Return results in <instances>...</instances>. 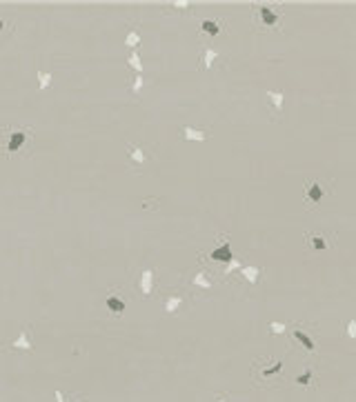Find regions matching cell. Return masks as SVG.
Listing matches in <instances>:
<instances>
[{"instance_id": "obj_1", "label": "cell", "mask_w": 356, "mask_h": 402, "mask_svg": "<svg viewBox=\"0 0 356 402\" xmlns=\"http://www.w3.org/2000/svg\"><path fill=\"white\" fill-rule=\"evenodd\" d=\"M334 191V182L330 178H319V176H309L303 182V200L307 205V209H314L316 205H321V200H325L327 196H332Z\"/></svg>"}, {"instance_id": "obj_2", "label": "cell", "mask_w": 356, "mask_h": 402, "mask_svg": "<svg viewBox=\"0 0 356 402\" xmlns=\"http://www.w3.org/2000/svg\"><path fill=\"white\" fill-rule=\"evenodd\" d=\"M254 22L260 29H281L283 11L270 3H254Z\"/></svg>"}, {"instance_id": "obj_3", "label": "cell", "mask_w": 356, "mask_h": 402, "mask_svg": "<svg viewBox=\"0 0 356 402\" xmlns=\"http://www.w3.org/2000/svg\"><path fill=\"white\" fill-rule=\"evenodd\" d=\"M283 367H285L283 360H258V362H254V367H252V376L258 384H263L270 380V378L281 376Z\"/></svg>"}, {"instance_id": "obj_4", "label": "cell", "mask_w": 356, "mask_h": 402, "mask_svg": "<svg viewBox=\"0 0 356 402\" xmlns=\"http://www.w3.org/2000/svg\"><path fill=\"white\" fill-rule=\"evenodd\" d=\"M289 338L294 340V342H298L300 347L305 351H309V354H316V342H314V336H312V331L305 325H292V331H289Z\"/></svg>"}, {"instance_id": "obj_5", "label": "cell", "mask_w": 356, "mask_h": 402, "mask_svg": "<svg viewBox=\"0 0 356 402\" xmlns=\"http://www.w3.org/2000/svg\"><path fill=\"white\" fill-rule=\"evenodd\" d=\"M305 244H307V249H312V251H327L332 247L330 238H327L323 231H316V229L305 231Z\"/></svg>"}, {"instance_id": "obj_6", "label": "cell", "mask_w": 356, "mask_h": 402, "mask_svg": "<svg viewBox=\"0 0 356 402\" xmlns=\"http://www.w3.org/2000/svg\"><path fill=\"white\" fill-rule=\"evenodd\" d=\"M267 107L274 114V118H281V114L285 111V91H276V89H267L265 91Z\"/></svg>"}, {"instance_id": "obj_7", "label": "cell", "mask_w": 356, "mask_h": 402, "mask_svg": "<svg viewBox=\"0 0 356 402\" xmlns=\"http://www.w3.org/2000/svg\"><path fill=\"white\" fill-rule=\"evenodd\" d=\"M29 136H31L29 129H14L7 136V154L11 156V154L20 152V149L25 147L27 142H29Z\"/></svg>"}, {"instance_id": "obj_8", "label": "cell", "mask_w": 356, "mask_h": 402, "mask_svg": "<svg viewBox=\"0 0 356 402\" xmlns=\"http://www.w3.org/2000/svg\"><path fill=\"white\" fill-rule=\"evenodd\" d=\"M9 349L11 351H22V354H29V351L33 349V344H31V331L22 329L18 336H16V340H11V342H9Z\"/></svg>"}, {"instance_id": "obj_9", "label": "cell", "mask_w": 356, "mask_h": 402, "mask_svg": "<svg viewBox=\"0 0 356 402\" xmlns=\"http://www.w3.org/2000/svg\"><path fill=\"white\" fill-rule=\"evenodd\" d=\"M205 258L207 260H211V262H223V265H227V262H230L234 256H232V247H230V242H220L218 247H216L214 251H209L207 256H205Z\"/></svg>"}, {"instance_id": "obj_10", "label": "cell", "mask_w": 356, "mask_h": 402, "mask_svg": "<svg viewBox=\"0 0 356 402\" xmlns=\"http://www.w3.org/2000/svg\"><path fill=\"white\" fill-rule=\"evenodd\" d=\"M218 58H220V52H216V49H211V47H205L203 52H200V58H198L200 71L214 69V65H216V60H218Z\"/></svg>"}, {"instance_id": "obj_11", "label": "cell", "mask_w": 356, "mask_h": 402, "mask_svg": "<svg viewBox=\"0 0 356 402\" xmlns=\"http://www.w3.org/2000/svg\"><path fill=\"white\" fill-rule=\"evenodd\" d=\"M238 273L245 278V282H249L252 287H256L260 280V276H263V267L258 265H243L241 269H238Z\"/></svg>"}, {"instance_id": "obj_12", "label": "cell", "mask_w": 356, "mask_h": 402, "mask_svg": "<svg viewBox=\"0 0 356 402\" xmlns=\"http://www.w3.org/2000/svg\"><path fill=\"white\" fill-rule=\"evenodd\" d=\"M294 384H296V387H303V389H309V391H312V389L316 387V371H314V367H305L303 373L294 378Z\"/></svg>"}, {"instance_id": "obj_13", "label": "cell", "mask_w": 356, "mask_h": 402, "mask_svg": "<svg viewBox=\"0 0 356 402\" xmlns=\"http://www.w3.org/2000/svg\"><path fill=\"white\" fill-rule=\"evenodd\" d=\"M183 138H185V140H192V142H207L209 131L196 129V127H192V125H185L183 127Z\"/></svg>"}, {"instance_id": "obj_14", "label": "cell", "mask_w": 356, "mask_h": 402, "mask_svg": "<svg viewBox=\"0 0 356 402\" xmlns=\"http://www.w3.org/2000/svg\"><path fill=\"white\" fill-rule=\"evenodd\" d=\"M138 287H141V293L145 295V298L154 293V269H143Z\"/></svg>"}, {"instance_id": "obj_15", "label": "cell", "mask_w": 356, "mask_h": 402, "mask_svg": "<svg viewBox=\"0 0 356 402\" xmlns=\"http://www.w3.org/2000/svg\"><path fill=\"white\" fill-rule=\"evenodd\" d=\"M189 282H192L194 287H198V289H205V291L214 287V282H211V278L207 276V271H205V269H198L192 278H189Z\"/></svg>"}, {"instance_id": "obj_16", "label": "cell", "mask_w": 356, "mask_h": 402, "mask_svg": "<svg viewBox=\"0 0 356 402\" xmlns=\"http://www.w3.org/2000/svg\"><path fill=\"white\" fill-rule=\"evenodd\" d=\"M183 305H185V295H181V293H171L165 298V311L167 314H176Z\"/></svg>"}, {"instance_id": "obj_17", "label": "cell", "mask_w": 356, "mask_h": 402, "mask_svg": "<svg viewBox=\"0 0 356 402\" xmlns=\"http://www.w3.org/2000/svg\"><path fill=\"white\" fill-rule=\"evenodd\" d=\"M127 152H129V160L134 165H145L147 163V154L141 144H127Z\"/></svg>"}, {"instance_id": "obj_18", "label": "cell", "mask_w": 356, "mask_h": 402, "mask_svg": "<svg viewBox=\"0 0 356 402\" xmlns=\"http://www.w3.org/2000/svg\"><path fill=\"white\" fill-rule=\"evenodd\" d=\"M105 305H107L109 314H114V316H122V314H125V300H122L120 295H109V298L105 300Z\"/></svg>"}, {"instance_id": "obj_19", "label": "cell", "mask_w": 356, "mask_h": 402, "mask_svg": "<svg viewBox=\"0 0 356 402\" xmlns=\"http://www.w3.org/2000/svg\"><path fill=\"white\" fill-rule=\"evenodd\" d=\"M200 31L203 33H207V36H211V38H216V36H220V22L218 20H203L200 22Z\"/></svg>"}, {"instance_id": "obj_20", "label": "cell", "mask_w": 356, "mask_h": 402, "mask_svg": "<svg viewBox=\"0 0 356 402\" xmlns=\"http://www.w3.org/2000/svg\"><path fill=\"white\" fill-rule=\"evenodd\" d=\"M287 331H289L287 322H278V320L267 322V333H270V336H285Z\"/></svg>"}, {"instance_id": "obj_21", "label": "cell", "mask_w": 356, "mask_h": 402, "mask_svg": "<svg viewBox=\"0 0 356 402\" xmlns=\"http://www.w3.org/2000/svg\"><path fill=\"white\" fill-rule=\"evenodd\" d=\"M36 76H38V87H40V89H49V85H52V71L38 69Z\"/></svg>"}, {"instance_id": "obj_22", "label": "cell", "mask_w": 356, "mask_h": 402, "mask_svg": "<svg viewBox=\"0 0 356 402\" xmlns=\"http://www.w3.org/2000/svg\"><path fill=\"white\" fill-rule=\"evenodd\" d=\"M127 65L131 67L136 74H141L143 71V60H141V56H138V52H131L129 54V58H127Z\"/></svg>"}, {"instance_id": "obj_23", "label": "cell", "mask_w": 356, "mask_h": 402, "mask_svg": "<svg viewBox=\"0 0 356 402\" xmlns=\"http://www.w3.org/2000/svg\"><path fill=\"white\" fill-rule=\"evenodd\" d=\"M138 44H141V33H138V31H129V33H127V36H125V47L127 49H136Z\"/></svg>"}, {"instance_id": "obj_24", "label": "cell", "mask_w": 356, "mask_h": 402, "mask_svg": "<svg viewBox=\"0 0 356 402\" xmlns=\"http://www.w3.org/2000/svg\"><path fill=\"white\" fill-rule=\"evenodd\" d=\"M345 338L356 340V318H349V320L345 322Z\"/></svg>"}, {"instance_id": "obj_25", "label": "cell", "mask_w": 356, "mask_h": 402, "mask_svg": "<svg viewBox=\"0 0 356 402\" xmlns=\"http://www.w3.org/2000/svg\"><path fill=\"white\" fill-rule=\"evenodd\" d=\"M241 267H243V262H241V260L232 258V260L225 265V269H223V276H230L232 271H238V269H241Z\"/></svg>"}, {"instance_id": "obj_26", "label": "cell", "mask_w": 356, "mask_h": 402, "mask_svg": "<svg viewBox=\"0 0 356 402\" xmlns=\"http://www.w3.org/2000/svg\"><path fill=\"white\" fill-rule=\"evenodd\" d=\"M143 82H145V80H143V76H141V74H136V80L131 82V91H134V93H141Z\"/></svg>"}, {"instance_id": "obj_27", "label": "cell", "mask_w": 356, "mask_h": 402, "mask_svg": "<svg viewBox=\"0 0 356 402\" xmlns=\"http://www.w3.org/2000/svg\"><path fill=\"white\" fill-rule=\"evenodd\" d=\"M171 7H174V9H189V7H192V3H171Z\"/></svg>"}, {"instance_id": "obj_28", "label": "cell", "mask_w": 356, "mask_h": 402, "mask_svg": "<svg viewBox=\"0 0 356 402\" xmlns=\"http://www.w3.org/2000/svg\"><path fill=\"white\" fill-rule=\"evenodd\" d=\"M56 402H65V398H63V391H60V389H56Z\"/></svg>"}, {"instance_id": "obj_29", "label": "cell", "mask_w": 356, "mask_h": 402, "mask_svg": "<svg viewBox=\"0 0 356 402\" xmlns=\"http://www.w3.org/2000/svg\"><path fill=\"white\" fill-rule=\"evenodd\" d=\"M216 402H227V395L225 393H218V395H216Z\"/></svg>"}, {"instance_id": "obj_30", "label": "cell", "mask_w": 356, "mask_h": 402, "mask_svg": "<svg viewBox=\"0 0 356 402\" xmlns=\"http://www.w3.org/2000/svg\"><path fill=\"white\" fill-rule=\"evenodd\" d=\"M5 29H7V22H5V20H3V18H0V33H3V31H5Z\"/></svg>"}]
</instances>
